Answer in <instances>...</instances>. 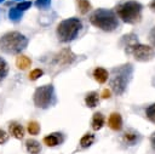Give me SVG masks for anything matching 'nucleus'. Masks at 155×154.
<instances>
[{
	"label": "nucleus",
	"instance_id": "1",
	"mask_svg": "<svg viewBox=\"0 0 155 154\" xmlns=\"http://www.w3.org/2000/svg\"><path fill=\"white\" fill-rule=\"evenodd\" d=\"M132 73H133V68H132L131 63L122 64V65H119V67H115L111 69L110 86H111V90L117 96H121L125 92V90L132 78Z\"/></svg>",
	"mask_w": 155,
	"mask_h": 154
},
{
	"label": "nucleus",
	"instance_id": "2",
	"mask_svg": "<svg viewBox=\"0 0 155 154\" xmlns=\"http://www.w3.org/2000/svg\"><path fill=\"white\" fill-rule=\"evenodd\" d=\"M90 22L94 27H97L104 32H113L119 25V21H117L116 15L113 11L107 10V8L96 10L90 16Z\"/></svg>",
	"mask_w": 155,
	"mask_h": 154
},
{
	"label": "nucleus",
	"instance_id": "3",
	"mask_svg": "<svg viewBox=\"0 0 155 154\" xmlns=\"http://www.w3.org/2000/svg\"><path fill=\"white\" fill-rule=\"evenodd\" d=\"M28 45V39L18 32H8L0 38V49L6 53H19Z\"/></svg>",
	"mask_w": 155,
	"mask_h": 154
},
{
	"label": "nucleus",
	"instance_id": "4",
	"mask_svg": "<svg viewBox=\"0 0 155 154\" xmlns=\"http://www.w3.org/2000/svg\"><path fill=\"white\" fill-rule=\"evenodd\" d=\"M81 28H82V23L79 18L71 17L63 19L57 25V36L62 42H69L76 38Z\"/></svg>",
	"mask_w": 155,
	"mask_h": 154
},
{
	"label": "nucleus",
	"instance_id": "5",
	"mask_svg": "<svg viewBox=\"0 0 155 154\" xmlns=\"http://www.w3.org/2000/svg\"><path fill=\"white\" fill-rule=\"evenodd\" d=\"M119 18L128 24H136L142 18V5L137 1H126L116 7Z\"/></svg>",
	"mask_w": 155,
	"mask_h": 154
},
{
	"label": "nucleus",
	"instance_id": "6",
	"mask_svg": "<svg viewBox=\"0 0 155 154\" xmlns=\"http://www.w3.org/2000/svg\"><path fill=\"white\" fill-rule=\"evenodd\" d=\"M126 52L131 53L137 61L139 62H148L155 57V50L154 47H150L148 45L133 42L126 46Z\"/></svg>",
	"mask_w": 155,
	"mask_h": 154
},
{
	"label": "nucleus",
	"instance_id": "7",
	"mask_svg": "<svg viewBox=\"0 0 155 154\" xmlns=\"http://www.w3.org/2000/svg\"><path fill=\"white\" fill-rule=\"evenodd\" d=\"M53 102V86L51 84L40 86L34 92V104L38 108L46 109Z\"/></svg>",
	"mask_w": 155,
	"mask_h": 154
},
{
	"label": "nucleus",
	"instance_id": "8",
	"mask_svg": "<svg viewBox=\"0 0 155 154\" xmlns=\"http://www.w3.org/2000/svg\"><path fill=\"white\" fill-rule=\"evenodd\" d=\"M75 57H76V56L71 52L70 49H63L59 53L56 55L54 62H56L58 65H68V64H70V63L74 62Z\"/></svg>",
	"mask_w": 155,
	"mask_h": 154
},
{
	"label": "nucleus",
	"instance_id": "9",
	"mask_svg": "<svg viewBox=\"0 0 155 154\" xmlns=\"http://www.w3.org/2000/svg\"><path fill=\"white\" fill-rule=\"evenodd\" d=\"M108 125L114 131H120L122 129V118L119 113H111L108 120Z\"/></svg>",
	"mask_w": 155,
	"mask_h": 154
},
{
	"label": "nucleus",
	"instance_id": "10",
	"mask_svg": "<svg viewBox=\"0 0 155 154\" xmlns=\"http://www.w3.org/2000/svg\"><path fill=\"white\" fill-rule=\"evenodd\" d=\"M42 141L47 147H56L63 142V137H62V133L54 132V133H50V135L45 136Z\"/></svg>",
	"mask_w": 155,
	"mask_h": 154
},
{
	"label": "nucleus",
	"instance_id": "11",
	"mask_svg": "<svg viewBox=\"0 0 155 154\" xmlns=\"http://www.w3.org/2000/svg\"><path fill=\"white\" fill-rule=\"evenodd\" d=\"M8 131L11 133V136H13L15 138L17 139H22L24 137V129L21 124L16 122V121H12L8 124Z\"/></svg>",
	"mask_w": 155,
	"mask_h": 154
},
{
	"label": "nucleus",
	"instance_id": "12",
	"mask_svg": "<svg viewBox=\"0 0 155 154\" xmlns=\"http://www.w3.org/2000/svg\"><path fill=\"white\" fill-rule=\"evenodd\" d=\"M25 148L29 154H39L41 152V144L36 139H27Z\"/></svg>",
	"mask_w": 155,
	"mask_h": 154
},
{
	"label": "nucleus",
	"instance_id": "13",
	"mask_svg": "<svg viewBox=\"0 0 155 154\" xmlns=\"http://www.w3.org/2000/svg\"><path fill=\"white\" fill-rule=\"evenodd\" d=\"M108 76H109L108 72H107L104 68H102V67H98V68H96V69L93 70V78H94V80L98 81L99 84H104V82L108 80Z\"/></svg>",
	"mask_w": 155,
	"mask_h": 154
},
{
	"label": "nucleus",
	"instance_id": "14",
	"mask_svg": "<svg viewBox=\"0 0 155 154\" xmlns=\"http://www.w3.org/2000/svg\"><path fill=\"white\" fill-rule=\"evenodd\" d=\"M138 138H139V135L133 130H128L122 135V141L128 146H133L138 141Z\"/></svg>",
	"mask_w": 155,
	"mask_h": 154
},
{
	"label": "nucleus",
	"instance_id": "15",
	"mask_svg": "<svg viewBox=\"0 0 155 154\" xmlns=\"http://www.w3.org/2000/svg\"><path fill=\"white\" fill-rule=\"evenodd\" d=\"M16 65L18 69L21 70H25L28 69L30 65H31V59L24 55H19L17 58H16Z\"/></svg>",
	"mask_w": 155,
	"mask_h": 154
},
{
	"label": "nucleus",
	"instance_id": "16",
	"mask_svg": "<svg viewBox=\"0 0 155 154\" xmlns=\"http://www.w3.org/2000/svg\"><path fill=\"white\" fill-rule=\"evenodd\" d=\"M98 102H99L98 93L94 92V91L87 93L86 97H85V103H86V105H87L88 108H94V107H97Z\"/></svg>",
	"mask_w": 155,
	"mask_h": 154
},
{
	"label": "nucleus",
	"instance_id": "17",
	"mask_svg": "<svg viewBox=\"0 0 155 154\" xmlns=\"http://www.w3.org/2000/svg\"><path fill=\"white\" fill-rule=\"evenodd\" d=\"M104 125V116L102 113H94L92 118V129L94 131H98Z\"/></svg>",
	"mask_w": 155,
	"mask_h": 154
},
{
	"label": "nucleus",
	"instance_id": "18",
	"mask_svg": "<svg viewBox=\"0 0 155 154\" xmlns=\"http://www.w3.org/2000/svg\"><path fill=\"white\" fill-rule=\"evenodd\" d=\"M76 4H78V10L81 15H86L88 13V11L92 8L91 4L88 0H76Z\"/></svg>",
	"mask_w": 155,
	"mask_h": 154
},
{
	"label": "nucleus",
	"instance_id": "19",
	"mask_svg": "<svg viewBox=\"0 0 155 154\" xmlns=\"http://www.w3.org/2000/svg\"><path fill=\"white\" fill-rule=\"evenodd\" d=\"M93 142H94V135H92V133H86V135H84V136L81 137V139H80V146H81L82 148H87V147H90Z\"/></svg>",
	"mask_w": 155,
	"mask_h": 154
},
{
	"label": "nucleus",
	"instance_id": "20",
	"mask_svg": "<svg viewBox=\"0 0 155 154\" xmlns=\"http://www.w3.org/2000/svg\"><path fill=\"white\" fill-rule=\"evenodd\" d=\"M27 130H28V132L30 135L35 136V135H38L40 132V125L36 121H29L28 122V126H27Z\"/></svg>",
	"mask_w": 155,
	"mask_h": 154
},
{
	"label": "nucleus",
	"instance_id": "21",
	"mask_svg": "<svg viewBox=\"0 0 155 154\" xmlns=\"http://www.w3.org/2000/svg\"><path fill=\"white\" fill-rule=\"evenodd\" d=\"M22 11H19L17 7H15V8H11L10 11H8V17H10V19L11 21H13V22H18L21 18H22Z\"/></svg>",
	"mask_w": 155,
	"mask_h": 154
},
{
	"label": "nucleus",
	"instance_id": "22",
	"mask_svg": "<svg viewBox=\"0 0 155 154\" xmlns=\"http://www.w3.org/2000/svg\"><path fill=\"white\" fill-rule=\"evenodd\" d=\"M7 72H8V65L6 61L0 57V81L5 79V76L7 75Z\"/></svg>",
	"mask_w": 155,
	"mask_h": 154
},
{
	"label": "nucleus",
	"instance_id": "23",
	"mask_svg": "<svg viewBox=\"0 0 155 154\" xmlns=\"http://www.w3.org/2000/svg\"><path fill=\"white\" fill-rule=\"evenodd\" d=\"M145 115H147V118H148L151 122L155 124V103L151 104V105H149V107L145 109Z\"/></svg>",
	"mask_w": 155,
	"mask_h": 154
},
{
	"label": "nucleus",
	"instance_id": "24",
	"mask_svg": "<svg viewBox=\"0 0 155 154\" xmlns=\"http://www.w3.org/2000/svg\"><path fill=\"white\" fill-rule=\"evenodd\" d=\"M42 74H44V70H42V69H40V68L33 69V70L29 73V79H30L31 81H34V80H38L40 76H42Z\"/></svg>",
	"mask_w": 155,
	"mask_h": 154
},
{
	"label": "nucleus",
	"instance_id": "25",
	"mask_svg": "<svg viewBox=\"0 0 155 154\" xmlns=\"http://www.w3.org/2000/svg\"><path fill=\"white\" fill-rule=\"evenodd\" d=\"M51 5V0H36L35 1V6L40 10H45Z\"/></svg>",
	"mask_w": 155,
	"mask_h": 154
},
{
	"label": "nucleus",
	"instance_id": "26",
	"mask_svg": "<svg viewBox=\"0 0 155 154\" xmlns=\"http://www.w3.org/2000/svg\"><path fill=\"white\" fill-rule=\"evenodd\" d=\"M30 6H31V2H30V1H21V2L17 5V8H18L19 11H25V10H28Z\"/></svg>",
	"mask_w": 155,
	"mask_h": 154
},
{
	"label": "nucleus",
	"instance_id": "27",
	"mask_svg": "<svg viewBox=\"0 0 155 154\" xmlns=\"http://www.w3.org/2000/svg\"><path fill=\"white\" fill-rule=\"evenodd\" d=\"M7 139H8V135H7V132H6L5 130L0 129V144L6 143V142H7Z\"/></svg>",
	"mask_w": 155,
	"mask_h": 154
},
{
	"label": "nucleus",
	"instance_id": "28",
	"mask_svg": "<svg viewBox=\"0 0 155 154\" xmlns=\"http://www.w3.org/2000/svg\"><path fill=\"white\" fill-rule=\"evenodd\" d=\"M149 41L151 42L153 46H155V25L153 27V29L149 33Z\"/></svg>",
	"mask_w": 155,
	"mask_h": 154
},
{
	"label": "nucleus",
	"instance_id": "29",
	"mask_svg": "<svg viewBox=\"0 0 155 154\" xmlns=\"http://www.w3.org/2000/svg\"><path fill=\"white\" fill-rule=\"evenodd\" d=\"M111 92H110V90H108V89H105V90H103V92H102V98H110L111 96Z\"/></svg>",
	"mask_w": 155,
	"mask_h": 154
},
{
	"label": "nucleus",
	"instance_id": "30",
	"mask_svg": "<svg viewBox=\"0 0 155 154\" xmlns=\"http://www.w3.org/2000/svg\"><path fill=\"white\" fill-rule=\"evenodd\" d=\"M150 142H151V147H153V149L155 150V132L151 135V137H150Z\"/></svg>",
	"mask_w": 155,
	"mask_h": 154
},
{
	"label": "nucleus",
	"instance_id": "31",
	"mask_svg": "<svg viewBox=\"0 0 155 154\" xmlns=\"http://www.w3.org/2000/svg\"><path fill=\"white\" fill-rule=\"evenodd\" d=\"M150 8H151L153 11H155V0L151 1V4H150Z\"/></svg>",
	"mask_w": 155,
	"mask_h": 154
},
{
	"label": "nucleus",
	"instance_id": "32",
	"mask_svg": "<svg viewBox=\"0 0 155 154\" xmlns=\"http://www.w3.org/2000/svg\"><path fill=\"white\" fill-rule=\"evenodd\" d=\"M2 1H4V0H0V2H2Z\"/></svg>",
	"mask_w": 155,
	"mask_h": 154
}]
</instances>
